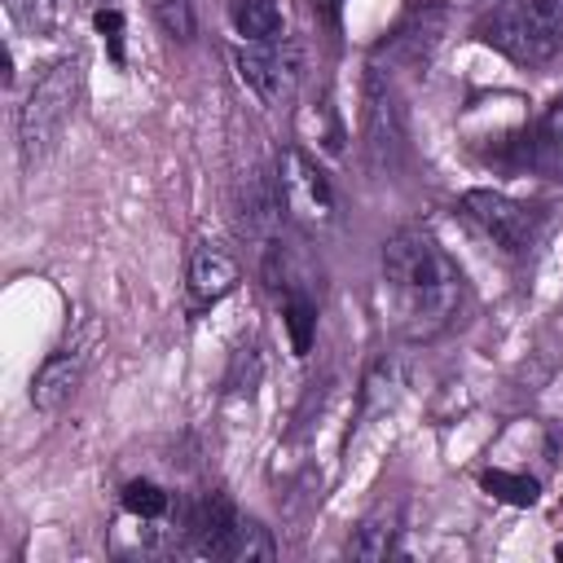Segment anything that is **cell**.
Wrapping results in <instances>:
<instances>
[{
    "label": "cell",
    "instance_id": "1",
    "mask_svg": "<svg viewBox=\"0 0 563 563\" xmlns=\"http://www.w3.org/2000/svg\"><path fill=\"white\" fill-rule=\"evenodd\" d=\"M383 299L405 339L431 343L457 321L466 277L427 229H396L383 242Z\"/></svg>",
    "mask_w": 563,
    "mask_h": 563
},
{
    "label": "cell",
    "instance_id": "2",
    "mask_svg": "<svg viewBox=\"0 0 563 563\" xmlns=\"http://www.w3.org/2000/svg\"><path fill=\"white\" fill-rule=\"evenodd\" d=\"M79 97H84V57H62L31 84L18 110V145H22L26 167H35L62 141L66 123L75 119Z\"/></svg>",
    "mask_w": 563,
    "mask_h": 563
},
{
    "label": "cell",
    "instance_id": "3",
    "mask_svg": "<svg viewBox=\"0 0 563 563\" xmlns=\"http://www.w3.org/2000/svg\"><path fill=\"white\" fill-rule=\"evenodd\" d=\"M479 40L515 66H541L563 48V0H506L484 13Z\"/></svg>",
    "mask_w": 563,
    "mask_h": 563
},
{
    "label": "cell",
    "instance_id": "4",
    "mask_svg": "<svg viewBox=\"0 0 563 563\" xmlns=\"http://www.w3.org/2000/svg\"><path fill=\"white\" fill-rule=\"evenodd\" d=\"M238 79L264 106H282L295 97V88L303 79V48L290 35L273 40V44H242L238 48Z\"/></svg>",
    "mask_w": 563,
    "mask_h": 563
},
{
    "label": "cell",
    "instance_id": "5",
    "mask_svg": "<svg viewBox=\"0 0 563 563\" xmlns=\"http://www.w3.org/2000/svg\"><path fill=\"white\" fill-rule=\"evenodd\" d=\"M462 211L506 255H528L532 242H537V216H532V207H523L519 198H510L501 189H471V194H462Z\"/></svg>",
    "mask_w": 563,
    "mask_h": 563
},
{
    "label": "cell",
    "instance_id": "6",
    "mask_svg": "<svg viewBox=\"0 0 563 563\" xmlns=\"http://www.w3.org/2000/svg\"><path fill=\"white\" fill-rule=\"evenodd\" d=\"M405 154V110L400 97L391 88V79H383V70L365 75V163L374 176L396 172Z\"/></svg>",
    "mask_w": 563,
    "mask_h": 563
},
{
    "label": "cell",
    "instance_id": "7",
    "mask_svg": "<svg viewBox=\"0 0 563 563\" xmlns=\"http://www.w3.org/2000/svg\"><path fill=\"white\" fill-rule=\"evenodd\" d=\"M277 189H282V202L286 211L312 220V224H325L334 220V189H330V176L317 167V158H308L303 150H286L282 154V167H277Z\"/></svg>",
    "mask_w": 563,
    "mask_h": 563
},
{
    "label": "cell",
    "instance_id": "8",
    "mask_svg": "<svg viewBox=\"0 0 563 563\" xmlns=\"http://www.w3.org/2000/svg\"><path fill=\"white\" fill-rule=\"evenodd\" d=\"M238 519H242L238 506L220 488L194 497L185 506V528H180L185 554H194V559H229V541H233Z\"/></svg>",
    "mask_w": 563,
    "mask_h": 563
},
{
    "label": "cell",
    "instance_id": "9",
    "mask_svg": "<svg viewBox=\"0 0 563 563\" xmlns=\"http://www.w3.org/2000/svg\"><path fill=\"white\" fill-rule=\"evenodd\" d=\"M242 282V264L229 246L220 242H194L189 251V264H185V299H189V312H202L211 303H220L224 295H233Z\"/></svg>",
    "mask_w": 563,
    "mask_h": 563
},
{
    "label": "cell",
    "instance_id": "10",
    "mask_svg": "<svg viewBox=\"0 0 563 563\" xmlns=\"http://www.w3.org/2000/svg\"><path fill=\"white\" fill-rule=\"evenodd\" d=\"M84 369H88L84 343H66V347L48 352L44 365L35 369V378H31V405L40 413H62L75 400V391L84 383Z\"/></svg>",
    "mask_w": 563,
    "mask_h": 563
},
{
    "label": "cell",
    "instance_id": "11",
    "mask_svg": "<svg viewBox=\"0 0 563 563\" xmlns=\"http://www.w3.org/2000/svg\"><path fill=\"white\" fill-rule=\"evenodd\" d=\"M396 541H400V506L396 501H383V506H374L356 528H352V537H347V554L352 559H387L391 550H396Z\"/></svg>",
    "mask_w": 563,
    "mask_h": 563
},
{
    "label": "cell",
    "instance_id": "12",
    "mask_svg": "<svg viewBox=\"0 0 563 563\" xmlns=\"http://www.w3.org/2000/svg\"><path fill=\"white\" fill-rule=\"evenodd\" d=\"M229 22H233V35H238L242 44H273V40H286L282 0H233V4H229Z\"/></svg>",
    "mask_w": 563,
    "mask_h": 563
},
{
    "label": "cell",
    "instance_id": "13",
    "mask_svg": "<svg viewBox=\"0 0 563 563\" xmlns=\"http://www.w3.org/2000/svg\"><path fill=\"white\" fill-rule=\"evenodd\" d=\"M282 321H286V334H290L295 356H308L312 334H317V303H312V295L299 290V286H286L282 290Z\"/></svg>",
    "mask_w": 563,
    "mask_h": 563
},
{
    "label": "cell",
    "instance_id": "14",
    "mask_svg": "<svg viewBox=\"0 0 563 563\" xmlns=\"http://www.w3.org/2000/svg\"><path fill=\"white\" fill-rule=\"evenodd\" d=\"M119 506L136 523H163L172 515V493L163 484H154V479H128L123 493H119Z\"/></svg>",
    "mask_w": 563,
    "mask_h": 563
},
{
    "label": "cell",
    "instance_id": "15",
    "mask_svg": "<svg viewBox=\"0 0 563 563\" xmlns=\"http://www.w3.org/2000/svg\"><path fill=\"white\" fill-rule=\"evenodd\" d=\"M229 559L233 563H264V559H277V541L273 532L260 523V519H238L233 528V541H229Z\"/></svg>",
    "mask_w": 563,
    "mask_h": 563
},
{
    "label": "cell",
    "instance_id": "16",
    "mask_svg": "<svg viewBox=\"0 0 563 563\" xmlns=\"http://www.w3.org/2000/svg\"><path fill=\"white\" fill-rule=\"evenodd\" d=\"M4 9H9L13 26L35 40H48L62 22V0H4Z\"/></svg>",
    "mask_w": 563,
    "mask_h": 563
},
{
    "label": "cell",
    "instance_id": "17",
    "mask_svg": "<svg viewBox=\"0 0 563 563\" xmlns=\"http://www.w3.org/2000/svg\"><path fill=\"white\" fill-rule=\"evenodd\" d=\"M479 484L488 488V497H501L510 506H532L541 493V484L532 475H510V471H484Z\"/></svg>",
    "mask_w": 563,
    "mask_h": 563
},
{
    "label": "cell",
    "instance_id": "18",
    "mask_svg": "<svg viewBox=\"0 0 563 563\" xmlns=\"http://www.w3.org/2000/svg\"><path fill=\"white\" fill-rule=\"evenodd\" d=\"M154 22L163 26L167 40L189 44L198 35V18H194V0H154Z\"/></svg>",
    "mask_w": 563,
    "mask_h": 563
},
{
    "label": "cell",
    "instance_id": "19",
    "mask_svg": "<svg viewBox=\"0 0 563 563\" xmlns=\"http://www.w3.org/2000/svg\"><path fill=\"white\" fill-rule=\"evenodd\" d=\"M97 31H101V40L110 44V57H114V66H123V13L114 9V4H106V9H97Z\"/></svg>",
    "mask_w": 563,
    "mask_h": 563
},
{
    "label": "cell",
    "instance_id": "20",
    "mask_svg": "<svg viewBox=\"0 0 563 563\" xmlns=\"http://www.w3.org/2000/svg\"><path fill=\"white\" fill-rule=\"evenodd\" d=\"M339 4H343V0H312V9H317V13H325L330 22H339Z\"/></svg>",
    "mask_w": 563,
    "mask_h": 563
},
{
    "label": "cell",
    "instance_id": "21",
    "mask_svg": "<svg viewBox=\"0 0 563 563\" xmlns=\"http://www.w3.org/2000/svg\"><path fill=\"white\" fill-rule=\"evenodd\" d=\"M554 554H559V559H563V541H559V545H554Z\"/></svg>",
    "mask_w": 563,
    "mask_h": 563
}]
</instances>
